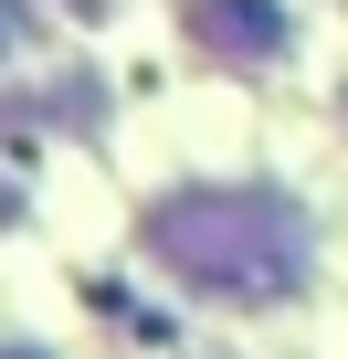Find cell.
<instances>
[{
    "mask_svg": "<svg viewBox=\"0 0 348 359\" xmlns=\"http://www.w3.org/2000/svg\"><path fill=\"white\" fill-rule=\"evenodd\" d=\"M148 254L180 275V285L232 296V306H274L306 275V233L264 191H180V201H158L148 212Z\"/></svg>",
    "mask_w": 348,
    "mask_h": 359,
    "instance_id": "obj_1",
    "label": "cell"
},
{
    "mask_svg": "<svg viewBox=\"0 0 348 359\" xmlns=\"http://www.w3.org/2000/svg\"><path fill=\"white\" fill-rule=\"evenodd\" d=\"M180 32L222 64H274L285 53V0H180Z\"/></svg>",
    "mask_w": 348,
    "mask_h": 359,
    "instance_id": "obj_2",
    "label": "cell"
},
{
    "mask_svg": "<svg viewBox=\"0 0 348 359\" xmlns=\"http://www.w3.org/2000/svg\"><path fill=\"white\" fill-rule=\"evenodd\" d=\"M11 359H43V348H11Z\"/></svg>",
    "mask_w": 348,
    "mask_h": 359,
    "instance_id": "obj_3",
    "label": "cell"
}]
</instances>
